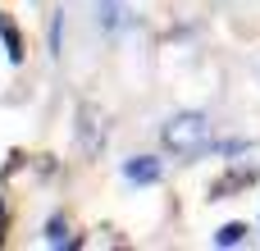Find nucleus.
<instances>
[{
  "mask_svg": "<svg viewBox=\"0 0 260 251\" xmlns=\"http://www.w3.org/2000/svg\"><path fill=\"white\" fill-rule=\"evenodd\" d=\"M160 137H165V146H169L178 160H197V155H206V146H210V119H206L201 110H178V114L165 119Z\"/></svg>",
  "mask_w": 260,
  "mask_h": 251,
  "instance_id": "f257e3e1",
  "label": "nucleus"
},
{
  "mask_svg": "<svg viewBox=\"0 0 260 251\" xmlns=\"http://www.w3.org/2000/svg\"><path fill=\"white\" fill-rule=\"evenodd\" d=\"M96 23H101V32H123L128 0H96Z\"/></svg>",
  "mask_w": 260,
  "mask_h": 251,
  "instance_id": "f03ea898",
  "label": "nucleus"
},
{
  "mask_svg": "<svg viewBox=\"0 0 260 251\" xmlns=\"http://www.w3.org/2000/svg\"><path fill=\"white\" fill-rule=\"evenodd\" d=\"M123 178L128 183H160V160H151V155H133V160H123Z\"/></svg>",
  "mask_w": 260,
  "mask_h": 251,
  "instance_id": "7ed1b4c3",
  "label": "nucleus"
},
{
  "mask_svg": "<svg viewBox=\"0 0 260 251\" xmlns=\"http://www.w3.org/2000/svg\"><path fill=\"white\" fill-rule=\"evenodd\" d=\"M0 41H5V50H9V59L23 64V41H18V27H14L9 18H0Z\"/></svg>",
  "mask_w": 260,
  "mask_h": 251,
  "instance_id": "20e7f679",
  "label": "nucleus"
},
{
  "mask_svg": "<svg viewBox=\"0 0 260 251\" xmlns=\"http://www.w3.org/2000/svg\"><path fill=\"white\" fill-rule=\"evenodd\" d=\"M215 242H219V247H242V242H247V224H224Z\"/></svg>",
  "mask_w": 260,
  "mask_h": 251,
  "instance_id": "39448f33",
  "label": "nucleus"
},
{
  "mask_svg": "<svg viewBox=\"0 0 260 251\" xmlns=\"http://www.w3.org/2000/svg\"><path fill=\"white\" fill-rule=\"evenodd\" d=\"M46 242H50V247H64V242H69V229H64V219H50V224H46Z\"/></svg>",
  "mask_w": 260,
  "mask_h": 251,
  "instance_id": "423d86ee",
  "label": "nucleus"
},
{
  "mask_svg": "<svg viewBox=\"0 0 260 251\" xmlns=\"http://www.w3.org/2000/svg\"><path fill=\"white\" fill-rule=\"evenodd\" d=\"M0 229H5V206H0Z\"/></svg>",
  "mask_w": 260,
  "mask_h": 251,
  "instance_id": "0eeeda50",
  "label": "nucleus"
}]
</instances>
